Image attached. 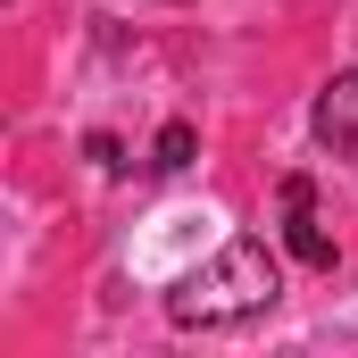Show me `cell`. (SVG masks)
Returning <instances> with one entry per match:
<instances>
[{"mask_svg": "<svg viewBox=\"0 0 358 358\" xmlns=\"http://www.w3.org/2000/svg\"><path fill=\"white\" fill-rule=\"evenodd\" d=\"M283 242H292L300 267H334V234L317 217V183L308 176H283Z\"/></svg>", "mask_w": 358, "mask_h": 358, "instance_id": "obj_2", "label": "cell"}, {"mask_svg": "<svg viewBox=\"0 0 358 358\" xmlns=\"http://www.w3.org/2000/svg\"><path fill=\"white\" fill-rule=\"evenodd\" d=\"M275 292H283L275 250L242 234V242H225L208 267H192L176 292H167V317H176V325H242V317L275 308Z\"/></svg>", "mask_w": 358, "mask_h": 358, "instance_id": "obj_1", "label": "cell"}, {"mask_svg": "<svg viewBox=\"0 0 358 358\" xmlns=\"http://www.w3.org/2000/svg\"><path fill=\"white\" fill-rule=\"evenodd\" d=\"M317 142L342 150V159H358V67H342L334 84L317 92Z\"/></svg>", "mask_w": 358, "mask_h": 358, "instance_id": "obj_3", "label": "cell"}, {"mask_svg": "<svg viewBox=\"0 0 358 358\" xmlns=\"http://www.w3.org/2000/svg\"><path fill=\"white\" fill-rule=\"evenodd\" d=\"M159 176H176V167H192V125H167L159 134V159H150Z\"/></svg>", "mask_w": 358, "mask_h": 358, "instance_id": "obj_4", "label": "cell"}]
</instances>
